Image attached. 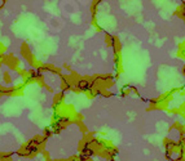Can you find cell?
<instances>
[{
  "label": "cell",
  "mask_w": 185,
  "mask_h": 161,
  "mask_svg": "<svg viewBox=\"0 0 185 161\" xmlns=\"http://www.w3.org/2000/svg\"><path fill=\"white\" fill-rule=\"evenodd\" d=\"M47 144V139L43 135H35L32 139L27 143H25L22 147H21L17 155L21 157H26V158H34L36 155H39L43 149H44V146Z\"/></svg>",
  "instance_id": "6da1fadb"
},
{
  "label": "cell",
  "mask_w": 185,
  "mask_h": 161,
  "mask_svg": "<svg viewBox=\"0 0 185 161\" xmlns=\"http://www.w3.org/2000/svg\"><path fill=\"white\" fill-rule=\"evenodd\" d=\"M21 54H22V57L31 64V66H34V68H36L39 64H40V63L35 59L34 54L31 53V50H30V48H29V44H27V43H22V45H21Z\"/></svg>",
  "instance_id": "7a4b0ae2"
},
{
  "label": "cell",
  "mask_w": 185,
  "mask_h": 161,
  "mask_svg": "<svg viewBox=\"0 0 185 161\" xmlns=\"http://www.w3.org/2000/svg\"><path fill=\"white\" fill-rule=\"evenodd\" d=\"M74 88H77L79 93H91L92 92V84H91V78H82L75 83Z\"/></svg>",
  "instance_id": "3957f363"
},
{
  "label": "cell",
  "mask_w": 185,
  "mask_h": 161,
  "mask_svg": "<svg viewBox=\"0 0 185 161\" xmlns=\"http://www.w3.org/2000/svg\"><path fill=\"white\" fill-rule=\"evenodd\" d=\"M3 63H5L10 70L17 71V70L19 68V61H18V58H17V57H14L13 54H4Z\"/></svg>",
  "instance_id": "277c9868"
},
{
  "label": "cell",
  "mask_w": 185,
  "mask_h": 161,
  "mask_svg": "<svg viewBox=\"0 0 185 161\" xmlns=\"http://www.w3.org/2000/svg\"><path fill=\"white\" fill-rule=\"evenodd\" d=\"M63 99H65V93L63 92L54 94L53 102H52V107H53L54 111H61V106L63 104Z\"/></svg>",
  "instance_id": "5b68a950"
},
{
  "label": "cell",
  "mask_w": 185,
  "mask_h": 161,
  "mask_svg": "<svg viewBox=\"0 0 185 161\" xmlns=\"http://www.w3.org/2000/svg\"><path fill=\"white\" fill-rule=\"evenodd\" d=\"M60 79H61V92L65 93V92L71 90L73 85H71V83H70V80H69V78H68V75L61 73V75H60Z\"/></svg>",
  "instance_id": "8992f818"
},
{
  "label": "cell",
  "mask_w": 185,
  "mask_h": 161,
  "mask_svg": "<svg viewBox=\"0 0 185 161\" xmlns=\"http://www.w3.org/2000/svg\"><path fill=\"white\" fill-rule=\"evenodd\" d=\"M114 50V56H121V52H122V44H121V40H119L118 36H114L113 43H112V47Z\"/></svg>",
  "instance_id": "52a82bcc"
},
{
  "label": "cell",
  "mask_w": 185,
  "mask_h": 161,
  "mask_svg": "<svg viewBox=\"0 0 185 161\" xmlns=\"http://www.w3.org/2000/svg\"><path fill=\"white\" fill-rule=\"evenodd\" d=\"M49 129H51V132H52V134H60L62 130H63V126L58 123V121H52V124L48 126Z\"/></svg>",
  "instance_id": "ba28073f"
},
{
  "label": "cell",
  "mask_w": 185,
  "mask_h": 161,
  "mask_svg": "<svg viewBox=\"0 0 185 161\" xmlns=\"http://www.w3.org/2000/svg\"><path fill=\"white\" fill-rule=\"evenodd\" d=\"M3 78H4V83L8 85V87H10V84H12V78H10V73L8 71H5Z\"/></svg>",
  "instance_id": "9c48e42d"
},
{
  "label": "cell",
  "mask_w": 185,
  "mask_h": 161,
  "mask_svg": "<svg viewBox=\"0 0 185 161\" xmlns=\"http://www.w3.org/2000/svg\"><path fill=\"white\" fill-rule=\"evenodd\" d=\"M113 39H114V35H112V34H105V43H106L107 47H112Z\"/></svg>",
  "instance_id": "30bf717a"
},
{
  "label": "cell",
  "mask_w": 185,
  "mask_h": 161,
  "mask_svg": "<svg viewBox=\"0 0 185 161\" xmlns=\"http://www.w3.org/2000/svg\"><path fill=\"white\" fill-rule=\"evenodd\" d=\"M53 134H52V132H51V129L49 128H46L44 129V132H43V137H44L46 139H48V138H51Z\"/></svg>",
  "instance_id": "8fae6325"
},
{
  "label": "cell",
  "mask_w": 185,
  "mask_h": 161,
  "mask_svg": "<svg viewBox=\"0 0 185 161\" xmlns=\"http://www.w3.org/2000/svg\"><path fill=\"white\" fill-rule=\"evenodd\" d=\"M177 16H179L181 19H184V4H181V7L177 9Z\"/></svg>",
  "instance_id": "7c38bea8"
},
{
  "label": "cell",
  "mask_w": 185,
  "mask_h": 161,
  "mask_svg": "<svg viewBox=\"0 0 185 161\" xmlns=\"http://www.w3.org/2000/svg\"><path fill=\"white\" fill-rule=\"evenodd\" d=\"M44 87H46V89H47V90H48V92H53V89H52V88H51V87H48V85H47V84H46V85H44Z\"/></svg>",
  "instance_id": "4fadbf2b"
}]
</instances>
